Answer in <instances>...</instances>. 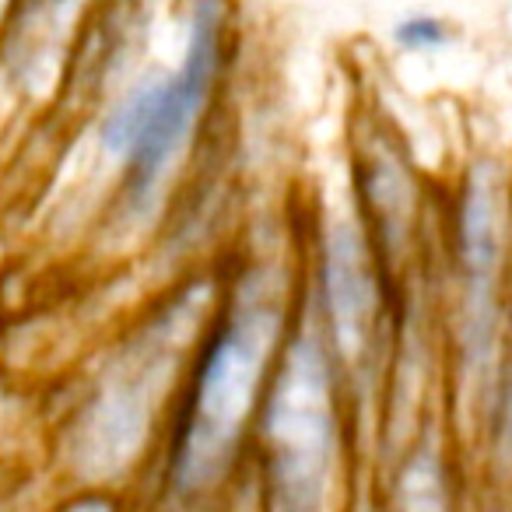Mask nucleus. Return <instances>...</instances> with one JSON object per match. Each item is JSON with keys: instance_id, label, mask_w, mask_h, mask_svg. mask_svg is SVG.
<instances>
[{"instance_id": "1", "label": "nucleus", "mask_w": 512, "mask_h": 512, "mask_svg": "<svg viewBox=\"0 0 512 512\" xmlns=\"http://www.w3.org/2000/svg\"><path fill=\"white\" fill-rule=\"evenodd\" d=\"M242 53L239 0H183L169 43L85 120L102 172L92 232L106 256L151 249L211 155Z\"/></svg>"}, {"instance_id": "2", "label": "nucleus", "mask_w": 512, "mask_h": 512, "mask_svg": "<svg viewBox=\"0 0 512 512\" xmlns=\"http://www.w3.org/2000/svg\"><path fill=\"white\" fill-rule=\"evenodd\" d=\"M302 309L299 232L256 221L218 253V295L179 379L165 442L176 491L211 488L249 442Z\"/></svg>"}, {"instance_id": "3", "label": "nucleus", "mask_w": 512, "mask_h": 512, "mask_svg": "<svg viewBox=\"0 0 512 512\" xmlns=\"http://www.w3.org/2000/svg\"><path fill=\"white\" fill-rule=\"evenodd\" d=\"M218 295V256L165 278L85 362L53 432L71 488H113L169 425L179 379Z\"/></svg>"}, {"instance_id": "4", "label": "nucleus", "mask_w": 512, "mask_h": 512, "mask_svg": "<svg viewBox=\"0 0 512 512\" xmlns=\"http://www.w3.org/2000/svg\"><path fill=\"white\" fill-rule=\"evenodd\" d=\"M428 285L442 369L477 421L512 299V165L495 151L470 155L439 186Z\"/></svg>"}, {"instance_id": "5", "label": "nucleus", "mask_w": 512, "mask_h": 512, "mask_svg": "<svg viewBox=\"0 0 512 512\" xmlns=\"http://www.w3.org/2000/svg\"><path fill=\"white\" fill-rule=\"evenodd\" d=\"M302 271V313L334 358L351 400L383 386L397 334L400 292L355 211L337 197H316L295 218Z\"/></svg>"}, {"instance_id": "6", "label": "nucleus", "mask_w": 512, "mask_h": 512, "mask_svg": "<svg viewBox=\"0 0 512 512\" xmlns=\"http://www.w3.org/2000/svg\"><path fill=\"white\" fill-rule=\"evenodd\" d=\"M348 407L341 372L299 309L249 435L260 446L274 512H330Z\"/></svg>"}, {"instance_id": "7", "label": "nucleus", "mask_w": 512, "mask_h": 512, "mask_svg": "<svg viewBox=\"0 0 512 512\" xmlns=\"http://www.w3.org/2000/svg\"><path fill=\"white\" fill-rule=\"evenodd\" d=\"M344 200L400 288L425 278L432 264L439 186L411 155L404 134L383 116H362L351 130Z\"/></svg>"}, {"instance_id": "8", "label": "nucleus", "mask_w": 512, "mask_h": 512, "mask_svg": "<svg viewBox=\"0 0 512 512\" xmlns=\"http://www.w3.org/2000/svg\"><path fill=\"white\" fill-rule=\"evenodd\" d=\"M99 0H15L0 29V127L57 116Z\"/></svg>"}, {"instance_id": "9", "label": "nucleus", "mask_w": 512, "mask_h": 512, "mask_svg": "<svg viewBox=\"0 0 512 512\" xmlns=\"http://www.w3.org/2000/svg\"><path fill=\"white\" fill-rule=\"evenodd\" d=\"M460 25L453 22L449 15L442 11H432V8H411L404 15H397L390 22V39L393 53L407 60H432V57H442V53L456 50L460 43Z\"/></svg>"}, {"instance_id": "10", "label": "nucleus", "mask_w": 512, "mask_h": 512, "mask_svg": "<svg viewBox=\"0 0 512 512\" xmlns=\"http://www.w3.org/2000/svg\"><path fill=\"white\" fill-rule=\"evenodd\" d=\"M477 421L488 428L491 449H495L498 460L512 467V299H509V313H505L502 344H498L488 397H484L481 418Z\"/></svg>"}, {"instance_id": "11", "label": "nucleus", "mask_w": 512, "mask_h": 512, "mask_svg": "<svg viewBox=\"0 0 512 512\" xmlns=\"http://www.w3.org/2000/svg\"><path fill=\"white\" fill-rule=\"evenodd\" d=\"M397 512H446V467L432 439L407 453L397 484Z\"/></svg>"}, {"instance_id": "12", "label": "nucleus", "mask_w": 512, "mask_h": 512, "mask_svg": "<svg viewBox=\"0 0 512 512\" xmlns=\"http://www.w3.org/2000/svg\"><path fill=\"white\" fill-rule=\"evenodd\" d=\"M46 512H120L113 488H71Z\"/></svg>"}, {"instance_id": "13", "label": "nucleus", "mask_w": 512, "mask_h": 512, "mask_svg": "<svg viewBox=\"0 0 512 512\" xmlns=\"http://www.w3.org/2000/svg\"><path fill=\"white\" fill-rule=\"evenodd\" d=\"M11 4H15V0H0V29H4V18H8Z\"/></svg>"}]
</instances>
